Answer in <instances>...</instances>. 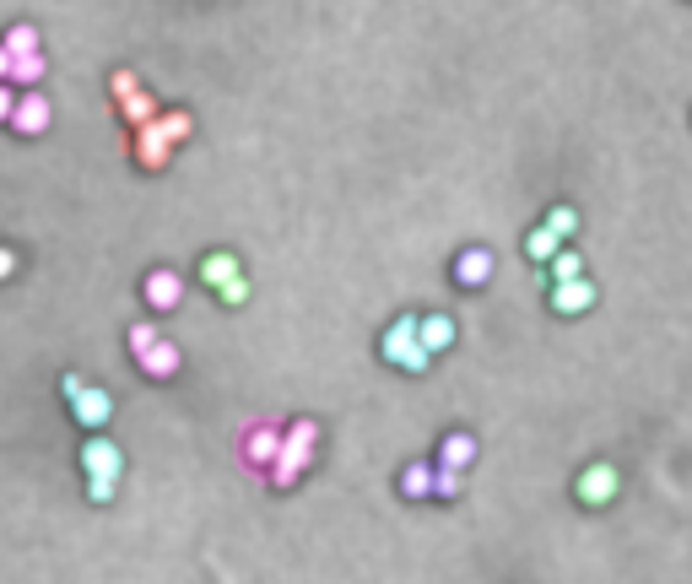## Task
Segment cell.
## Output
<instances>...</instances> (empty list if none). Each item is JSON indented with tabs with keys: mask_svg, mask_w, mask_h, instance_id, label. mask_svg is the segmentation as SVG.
I'll return each instance as SVG.
<instances>
[{
	"mask_svg": "<svg viewBox=\"0 0 692 584\" xmlns=\"http://www.w3.org/2000/svg\"><path fill=\"white\" fill-rule=\"evenodd\" d=\"M314 449H319V422L314 417H298L292 428L282 433V449H276V460L265 466V476H271V487H298L303 471L314 466Z\"/></svg>",
	"mask_w": 692,
	"mask_h": 584,
	"instance_id": "6da1fadb",
	"label": "cell"
},
{
	"mask_svg": "<svg viewBox=\"0 0 692 584\" xmlns=\"http://www.w3.org/2000/svg\"><path fill=\"white\" fill-rule=\"evenodd\" d=\"M379 352H384V363L406 368V374H428V368H433V352L417 341V314H401V320L384 330Z\"/></svg>",
	"mask_w": 692,
	"mask_h": 584,
	"instance_id": "7a4b0ae2",
	"label": "cell"
},
{
	"mask_svg": "<svg viewBox=\"0 0 692 584\" xmlns=\"http://www.w3.org/2000/svg\"><path fill=\"white\" fill-rule=\"evenodd\" d=\"M622 493V476L611 460H595V466H584L579 471V482H574V498L584 503V509H606V503H617Z\"/></svg>",
	"mask_w": 692,
	"mask_h": 584,
	"instance_id": "3957f363",
	"label": "cell"
},
{
	"mask_svg": "<svg viewBox=\"0 0 692 584\" xmlns=\"http://www.w3.org/2000/svg\"><path fill=\"white\" fill-rule=\"evenodd\" d=\"M49 119H55V109H49L44 92H38V87H22L17 103H11V119H6V125L17 130V136H44Z\"/></svg>",
	"mask_w": 692,
	"mask_h": 584,
	"instance_id": "277c9868",
	"label": "cell"
},
{
	"mask_svg": "<svg viewBox=\"0 0 692 584\" xmlns=\"http://www.w3.org/2000/svg\"><path fill=\"white\" fill-rule=\"evenodd\" d=\"M141 298H146V309H152V314H173L184 303V276L173 271V265H157V271H146Z\"/></svg>",
	"mask_w": 692,
	"mask_h": 584,
	"instance_id": "5b68a950",
	"label": "cell"
},
{
	"mask_svg": "<svg viewBox=\"0 0 692 584\" xmlns=\"http://www.w3.org/2000/svg\"><path fill=\"white\" fill-rule=\"evenodd\" d=\"M65 406H71L76 428H87V433L109 428V417H114V395H109V390H98V384H82V390H76Z\"/></svg>",
	"mask_w": 692,
	"mask_h": 584,
	"instance_id": "8992f818",
	"label": "cell"
},
{
	"mask_svg": "<svg viewBox=\"0 0 692 584\" xmlns=\"http://www.w3.org/2000/svg\"><path fill=\"white\" fill-rule=\"evenodd\" d=\"M547 303H552V314H563V320H579V314L595 309V282H590V276H574V282H552V287H547Z\"/></svg>",
	"mask_w": 692,
	"mask_h": 584,
	"instance_id": "52a82bcc",
	"label": "cell"
},
{
	"mask_svg": "<svg viewBox=\"0 0 692 584\" xmlns=\"http://www.w3.org/2000/svg\"><path fill=\"white\" fill-rule=\"evenodd\" d=\"M487 282H492V249H482V244L460 249V255H455V287L476 292V287H487Z\"/></svg>",
	"mask_w": 692,
	"mask_h": 584,
	"instance_id": "ba28073f",
	"label": "cell"
},
{
	"mask_svg": "<svg viewBox=\"0 0 692 584\" xmlns=\"http://www.w3.org/2000/svg\"><path fill=\"white\" fill-rule=\"evenodd\" d=\"M136 368H141L146 379H173V374H179V368H184V352L173 347V341H163V336H157L146 352H136Z\"/></svg>",
	"mask_w": 692,
	"mask_h": 584,
	"instance_id": "9c48e42d",
	"label": "cell"
},
{
	"mask_svg": "<svg viewBox=\"0 0 692 584\" xmlns=\"http://www.w3.org/2000/svg\"><path fill=\"white\" fill-rule=\"evenodd\" d=\"M82 471H87V476H114V482H119V471H125V455H119L114 438H87V444H82Z\"/></svg>",
	"mask_w": 692,
	"mask_h": 584,
	"instance_id": "30bf717a",
	"label": "cell"
},
{
	"mask_svg": "<svg viewBox=\"0 0 692 584\" xmlns=\"http://www.w3.org/2000/svg\"><path fill=\"white\" fill-rule=\"evenodd\" d=\"M130 152H136V163L146 168V174H157V168H168L173 146L163 141V130H157L152 119H146V125H136V146H130Z\"/></svg>",
	"mask_w": 692,
	"mask_h": 584,
	"instance_id": "8fae6325",
	"label": "cell"
},
{
	"mask_svg": "<svg viewBox=\"0 0 692 584\" xmlns=\"http://www.w3.org/2000/svg\"><path fill=\"white\" fill-rule=\"evenodd\" d=\"M276 449H282V428H271V422H260V428L244 433V466L265 471L276 460Z\"/></svg>",
	"mask_w": 692,
	"mask_h": 584,
	"instance_id": "7c38bea8",
	"label": "cell"
},
{
	"mask_svg": "<svg viewBox=\"0 0 692 584\" xmlns=\"http://www.w3.org/2000/svg\"><path fill=\"white\" fill-rule=\"evenodd\" d=\"M455 336H460V330H455V320H449V314H417V341H422V347H428L433 357L438 352H449V347H455Z\"/></svg>",
	"mask_w": 692,
	"mask_h": 584,
	"instance_id": "4fadbf2b",
	"label": "cell"
},
{
	"mask_svg": "<svg viewBox=\"0 0 692 584\" xmlns=\"http://www.w3.org/2000/svg\"><path fill=\"white\" fill-rule=\"evenodd\" d=\"M433 466L471 471V466H476V433H444V444H438V460H433Z\"/></svg>",
	"mask_w": 692,
	"mask_h": 584,
	"instance_id": "5bb4252c",
	"label": "cell"
},
{
	"mask_svg": "<svg viewBox=\"0 0 692 584\" xmlns=\"http://www.w3.org/2000/svg\"><path fill=\"white\" fill-rule=\"evenodd\" d=\"M44 71H49L44 49H28V55H11V76H6V82L22 92V87H38V82H44Z\"/></svg>",
	"mask_w": 692,
	"mask_h": 584,
	"instance_id": "9a60e30c",
	"label": "cell"
},
{
	"mask_svg": "<svg viewBox=\"0 0 692 584\" xmlns=\"http://www.w3.org/2000/svg\"><path fill=\"white\" fill-rule=\"evenodd\" d=\"M244 271V265H238V255H228V249H211V255L201 260V282L217 292L222 282H233V276Z\"/></svg>",
	"mask_w": 692,
	"mask_h": 584,
	"instance_id": "2e32d148",
	"label": "cell"
},
{
	"mask_svg": "<svg viewBox=\"0 0 692 584\" xmlns=\"http://www.w3.org/2000/svg\"><path fill=\"white\" fill-rule=\"evenodd\" d=\"M152 125L163 130V141H168V146H179V141H190V136H195V114H190V109H157Z\"/></svg>",
	"mask_w": 692,
	"mask_h": 584,
	"instance_id": "e0dca14e",
	"label": "cell"
},
{
	"mask_svg": "<svg viewBox=\"0 0 692 584\" xmlns=\"http://www.w3.org/2000/svg\"><path fill=\"white\" fill-rule=\"evenodd\" d=\"M401 493H406L411 503L433 498V460H411V466L401 471Z\"/></svg>",
	"mask_w": 692,
	"mask_h": 584,
	"instance_id": "ac0fdd59",
	"label": "cell"
},
{
	"mask_svg": "<svg viewBox=\"0 0 692 584\" xmlns=\"http://www.w3.org/2000/svg\"><path fill=\"white\" fill-rule=\"evenodd\" d=\"M119 114H125V125L136 130V125H146V119H157V98L152 92H130V98H119Z\"/></svg>",
	"mask_w": 692,
	"mask_h": 584,
	"instance_id": "d6986e66",
	"label": "cell"
},
{
	"mask_svg": "<svg viewBox=\"0 0 692 584\" xmlns=\"http://www.w3.org/2000/svg\"><path fill=\"white\" fill-rule=\"evenodd\" d=\"M557 249H563V238H557V233H547V228H530L525 233V255L536 260V265H547Z\"/></svg>",
	"mask_w": 692,
	"mask_h": 584,
	"instance_id": "ffe728a7",
	"label": "cell"
},
{
	"mask_svg": "<svg viewBox=\"0 0 692 584\" xmlns=\"http://www.w3.org/2000/svg\"><path fill=\"white\" fill-rule=\"evenodd\" d=\"M574 276H584V260L563 244V249H557V255L547 260V282H574Z\"/></svg>",
	"mask_w": 692,
	"mask_h": 584,
	"instance_id": "44dd1931",
	"label": "cell"
},
{
	"mask_svg": "<svg viewBox=\"0 0 692 584\" xmlns=\"http://www.w3.org/2000/svg\"><path fill=\"white\" fill-rule=\"evenodd\" d=\"M541 228H547V233H557V238H563V244H568V238L579 233V211H574V206H552L547 217H541Z\"/></svg>",
	"mask_w": 692,
	"mask_h": 584,
	"instance_id": "7402d4cb",
	"label": "cell"
},
{
	"mask_svg": "<svg viewBox=\"0 0 692 584\" xmlns=\"http://www.w3.org/2000/svg\"><path fill=\"white\" fill-rule=\"evenodd\" d=\"M465 493V471H449V466H433V498L455 503Z\"/></svg>",
	"mask_w": 692,
	"mask_h": 584,
	"instance_id": "603a6c76",
	"label": "cell"
},
{
	"mask_svg": "<svg viewBox=\"0 0 692 584\" xmlns=\"http://www.w3.org/2000/svg\"><path fill=\"white\" fill-rule=\"evenodd\" d=\"M0 44H6V55H28V49H38V28L33 22H17V28H6Z\"/></svg>",
	"mask_w": 692,
	"mask_h": 584,
	"instance_id": "cb8c5ba5",
	"label": "cell"
},
{
	"mask_svg": "<svg viewBox=\"0 0 692 584\" xmlns=\"http://www.w3.org/2000/svg\"><path fill=\"white\" fill-rule=\"evenodd\" d=\"M217 298H222V303H228V309H238V303H249V276H244V271H238V276H233V282H222V287H217Z\"/></svg>",
	"mask_w": 692,
	"mask_h": 584,
	"instance_id": "d4e9b609",
	"label": "cell"
},
{
	"mask_svg": "<svg viewBox=\"0 0 692 584\" xmlns=\"http://www.w3.org/2000/svg\"><path fill=\"white\" fill-rule=\"evenodd\" d=\"M114 493H119L114 476H87V498L92 503H114Z\"/></svg>",
	"mask_w": 692,
	"mask_h": 584,
	"instance_id": "484cf974",
	"label": "cell"
},
{
	"mask_svg": "<svg viewBox=\"0 0 692 584\" xmlns=\"http://www.w3.org/2000/svg\"><path fill=\"white\" fill-rule=\"evenodd\" d=\"M130 352H146V347H152V341H157V325L152 320H136V325H130Z\"/></svg>",
	"mask_w": 692,
	"mask_h": 584,
	"instance_id": "4316f807",
	"label": "cell"
},
{
	"mask_svg": "<svg viewBox=\"0 0 692 584\" xmlns=\"http://www.w3.org/2000/svg\"><path fill=\"white\" fill-rule=\"evenodd\" d=\"M136 87H141V82H136V71H114V76H109V92H114V103H119V98H130V92H136Z\"/></svg>",
	"mask_w": 692,
	"mask_h": 584,
	"instance_id": "83f0119b",
	"label": "cell"
},
{
	"mask_svg": "<svg viewBox=\"0 0 692 584\" xmlns=\"http://www.w3.org/2000/svg\"><path fill=\"white\" fill-rule=\"evenodd\" d=\"M11 276H17V249L0 244V282H11Z\"/></svg>",
	"mask_w": 692,
	"mask_h": 584,
	"instance_id": "f1b7e54d",
	"label": "cell"
},
{
	"mask_svg": "<svg viewBox=\"0 0 692 584\" xmlns=\"http://www.w3.org/2000/svg\"><path fill=\"white\" fill-rule=\"evenodd\" d=\"M11 103H17V87H11V82H0V125L11 119Z\"/></svg>",
	"mask_w": 692,
	"mask_h": 584,
	"instance_id": "f546056e",
	"label": "cell"
},
{
	"mask_svg": "<svg viewBox=\"0 0 692 584\" xmlns=\"http://www.w3.org/2000/svg\"><path fill=\"white\" fill-rule=\"evenodd\" d=\"M82 384H87L82 374H65V379H60V395H65V401H71V395H76V390H82Z\"/></svg>",
	"mask_w": 692,
	"mask_h": 584,
	"instance_id": "4dcf8cb0",
	"label": "cell"
},
{
	"mask_svg": "<svg viewBox=\"0 0 692 584\" xmlns=\"http://www.w3.org/2000/svg\"><path fill=\"white\" fill-rule=\"evenodd\" d=\"M11 76V55H6V44H0V82Z\"/></svg>",
	"mask_w": 692,
	"mask_h": 584,
	"instance_id": "1f68e13d",
	"label": "cell"
}]
</instances>
